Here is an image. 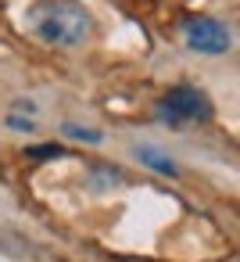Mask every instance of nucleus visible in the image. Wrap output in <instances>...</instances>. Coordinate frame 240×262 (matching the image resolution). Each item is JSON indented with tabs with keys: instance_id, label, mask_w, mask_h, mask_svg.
<instances>
[{
	"instance_id": "obj_1",
	"label": "nucleus",
	"mask_w": 240,
	"mask_h": 262,
	"mask_svg": "<svg viewBox=\"0 0 240 262\" xmlns=\"http://www.w3.org/2000/svg\"><path fill=\"white\" fill-rule=\"evenodd\" d=\"M33 29L51 47H83L93 33V15L76 0H47L33 11Z\"/></svg>"
},
{
	"instance_id": "obj_2",
	"label": "nucleus",
	"mask_w": 240,
	"mask_h": 262,
	"mask_svg": "<svg viewBox=\"0 0 240 262\" xmlns=\"http://www.w3.org/2000/svg\"><path fill=\"white\" fill-rule=\"evenodd\" d=\"M215 115L211 97L197 86H172L165 94V101L158 104V119L169 126H183V122H208Z\"/></svg>"
},
{
	"instance_id": "obj_3",
	"label": "nucleus",
	"mask_w": 240,
	"mask_h": 262,
	"mask_svg": "<svg viewBox=\"0 0 240 262\" xmlns=\"http://www.w3.org/2000/svg\"><path fill=\"white\" fill-rule=\"evenodd\" d=\"M183 40L197 54H226L233 47V33L219 18H186L183 22Z\"/></svg>"
},
{
	"instance_id": "obj_4",
	"label": "nucleus",
	"mask_w": 240,
	"mask_h": 262,
	"mask_svg": "<svg viewBox=\"0 0 240 262\" xmlns=\"http://www.w3.org/2000/svg\"><path fill=\"white\" fill-rule=\"evenodd\" d=\"M133 158H136V162H143L147 169H154V172L169 176V180H176V176H179V165L172 162V155H165V151H158V147H151V144H136V147H133Z\"/></svg>"
},
{
	"instance_id": "obj_5",
	"label": "nucleus",
	"mask_w": 240,
	"mask_h": 262,
	"mask_svg": "<svg viewBox=\"0 0 240 262\" xmlns=\"http://www.w3.org/2000/svg\"><path fill=\"white\" fill-rule=\"evenodd\" d=\"M122 183V172L118 169H111V165H93L90 169V187L97 190V194H104V190H111V187H118Z\"/></svg>"
},
{
	"instance_id": "obj_6",
	"label": "nucleus",
	"mask_w": 240,
	"mask_h": 262,
	"mask_svg": "<svg viewBox=\"0 0 240 262\" xmlns=\"http://www.w3.org/2000/svg\"><path fill=\"white\" fill-rule=\"evenodd\" d=\"M65 133H68L72 140H86V144H104V137H101L97 129H83V126H65Z\"/></svg>"
},
{
	"instance_id": "obj_7",
	"label": "nucleus",
	"mask_w": 240,
	"mask_h": 262,
	"mask_svg": "<svg viewBox=\"0 0 240 262\" xmlns=\"http://www.w3.org/2000/svg\"><path fill=\"white\" fill-rule=\"evenodd\" d=\"M65 151H61V144H36V147H29V158H61Z\"/></svg>"
},
{
	"instance_id": "obj_8",
	"label": "nucleus",
	"mask_w": 240,
	"mask_h": 262,
	"mask_svg": "<svg viewBox=\"0 0 240 262\" xmlns=\"http://www.w3.org/2000/svg\"><path fill=\"white\" fill-rule=\"evenodd\" d=\"M8 126H15V129H26V133L33 129V122H29V119H18V115H11V119H8Z\"/></svg>"
}]
</instances>
